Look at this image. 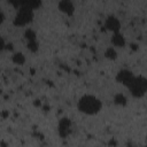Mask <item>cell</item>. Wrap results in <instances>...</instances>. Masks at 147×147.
<instances>
[{"label":"cell","instance_id":"cell-2","mask_svg":"<svg viewBox=\"0 0 147 147\" xmlns=\"http://www.w3.org/2000/svg\"><path fill=\"white\" fill-rule=\"evenodd\" d=\"M131 94L136 98H141L142 95H145L146 91H147V79L142 76H138L133 78V80L130 83V85L127 86Z\"/></svg>","mask_w":147,"mask_h":147},{"label":"cell","instance_id":"cell-15","mask_svg":"<svg viewBox=\"0 0 147 147\" xmlns=\"http://www.w3.org/2000/svg\"><path fill=\"white\" fill-rule=\"evenodd\" d=\"M5 48V41H3V39L0 37V51H2Z\"/></svg>","mask_w":147,"mask_h":147},{"label":"cell","instance_id":"cell-1","mask_svg":"<svg viewBox=\"0 0 147 147\" xmlns=\"http://www.w3.org/2000/svg\"><path fill=\"white\" fill-rule=\"evenodd\" d=\"M101 107H102L101 101L98 98H95L94 95L86 94V95L82 96L78 101V109L82 113L87 114V115H94V114L99 113Z\"/></svg>","mask_w":147,"mask_h":147},{"label":"cell","instance_id":"cell-12","mask_svg":"<svg viewBox=\"0 0 147 147\" xmlns=\"http://www.w3.org/2000/svg\"><path fill=\"white\" fill-rule=\"evenodd\" d=\"M115 103L116 105H125L126 103V98L123 94H117L115 96Z\"/></svg>","mask_w":147,"mask_h":147},{"label":"cell","instance_id":"cell-16","mask_svg":"<svg viewBox=\"0 0 147 147\" xmlns=\"http://www.w3.org/2000/svg\"><path fill=\"white\" fill-rule=\"evenodd\" d=\"M3 18H5V16H3V14H2L1 11H0V24H1L2 22H3Z\"/></svg>","mask_w":147,"mask_h":147},{"label":"cell","instance_id":"cell-6","mask_svg":"<svg viewBox=\"0 0 147 147\" xmlns=\"http://www.w3.org/2000/svg\"><path fill=\"white\" fill-rule=\"evenodd\" d=\"M105 26H106L107 30H109V31L118 32V31H119V28H121V23H119V21H118L115 16H109V17L106 20Z\"/></svg>","mask_w":147,"mask_h":147},{"label":"cell","instance_id":"cell-8","mask_svg":"<svg viewBox=\"0 0 147 147\" xmlns=\"http://www.w3.org/2000/svg\"><path fill=\"white\" fill-rule=\"evenodd\" d=\"M111 42H113V45H115L117 47H123L125 45V39L118 31V32H114V34L111 37Z\"/></svg>","mask_w":147,"mask_h":147},{"label":"cell","instance_id":"cell-10","mask_svg":"<svg viewBox=\"0 0 147 147\" xmlns=\"http://www.w3.org/2000/svg\"><path fill=\"white\" fill-rule=\"evenodd\" d=\"M24 61H25V57H24L23 54H21V53H16V54L13 55V62H15L16 64H23Z\"/></svg>","mask_w":147,"mask_h":147},{"label":"cell","instance_id":"cell-9","mask_svg":"<svg viewBox=\"0 0 147 147\" xmlns=\"http://www.w3.org/2000/svg\"><path fill=\"white\" fill-rule=\"evenodd\" d=\"M21 5L25 6V7H29L31 9H37V8L40 7L41 0H21Z\"/></svg>","mask_w":147,"mask_h":147},{"label":"cell","instance_id":"cell-14","mask_svg":"<svg viewBox=\"0 0 147 147\" xmlns=\"http://www.w3.org/2000/svg\"><path fill=\"white\" fill-rule=\"evenodd\" d=\"M9 1V3L13 6V7H15V8H20L22 5H21V0H8Z\"/></svg>","mask_w":147,"mask_h":147},{"label":"cell","instance_id":"cell-3","mask_svg":"<svg viewBox=\"0 0 147 147\" xmlns=\"http://www.w3.org/2000/svg\"><path fill=\"white\" fill-rule=\"evenodd\" d=\"M32 18H33V9L22 6L18 8V11L14 20V24L18 26H23V25L29 24L32 21Z\"/></svg>","mask_w":147,"mask_h":147},{"label":"cell","instance_id":"cell-13","mask_svg":"<svg viewBox=\"0 0 147 147\" xmlns=\"http://www.w3.org/2000/svg\"><path fill=\"white\" fill-rule=\"evenodd\" d=\"M106 57H108V59H111V60H114V59H116V52H115V49L114 48H108L107 51H106Z\"/></svg>","mask_w":147,"mask_h":147},{"label":"cell","instance_id":"cell-7","mask_svg":"<svg viewBox=\"0 0 147 147\" xmlns=\"http://www.w3.org/2000/svg\"><path fill=\"white\" fill-rule=\"evenodd\" d=\"M59 8L61 11H63L67 15H72L74 14V5L71 2V0H61L59 3Z\"/></svg>","mask_w":147,"mask_h":147},{"label":"cell","instance_id":"cell-11","mask_svg":"<svg viewBox=\"0 0 147 147\" xmlns=\"http://www.w3.org/2000/svg\"><path fill=\"white\" fill-rule=\"evenodd\" d=\"M25 38H26L28 42L29 41H34L36 40V33H34V31L31 30V29H28L26 32H25Z\"/></svg>","mask_w":147,"mask_h":147},{"label":"cell","instance_id":"cell-5","mask_svg":"<svg viewBox=\"0 0 147 147\" xmlns=\"http://www.w3.org/2000/svg\"><path fill=\"white\" fill-rule=\"evenodd\" d=\"M71 132V122L68 118H62L59 123V133L61 137H67Z\"/></svg>","mask_w":147,"mask_h":147},{"label":"cell","instance_id":"cell-4","mask_svg":"<svg viewBox=\"0 0 147 147\" xmlns=\"http://www.w3.org/2000/svg\"><path fill=\"white\" fill-rule=\"evenodd\" d=\"M133 78H134V75L129 70H122L117 74V80L125 86H129L130 83L133 80Z\"/></svg>","mask_w":147,"mask_h":147}]
</instances>
